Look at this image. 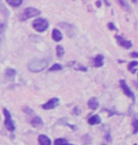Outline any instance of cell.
<instances>
[{
	"label": "cell",
	"mask_w": 138,
	"mask_h": 145,
	"mask_svg": "<svg viewBox=\"0 0 138 145\" xmlns=\"http://www.w3.org/2000/svg\"><path fill=\"white\" fill-rule=\"evenodd\" d=\"M138 65V62L137 61H133V62H131L130 64H129V71H131V72H136V70L134 69V67L135 66H137Z\"/></svg>",
	"instance_id": "obj_17"
},
{
	"label": "cell",
	"mask_w": 138,
	"mask_h": 145,
	"mask_svg": "<svg viewBox=\"0 0 138 145\" xmlns=\"http://www.w3.org/2000/svg\"><path fill=\"white\" fill-rule=\"evenodd\" d=\"M30 123H31V125L34 126V127H39V126H43L44 125V123H43L42 119H41L40 117H34L31 120Z\"/></svg>",
	"instance_id": "obj_13"
},
{
	"label": "cell",
	"mask_w": 138,
	"mask_h": 145,
	"mask_svg": "<svg viewBox=\"0 0 138 145\" xmlns=\"http://www.w3.org/2000/svg\"><path fill=\"white\" fill-rule=\"evenodd\" d=\"M98 106H99V104L98 102V99H96V97L91 98V99L88 101V106H89L91 109L96 110V108H98Z\"/></svg>",
	"instance_id": "obj_11"
},
{
	"label": "cell",
	"mask_w": 138,
	"mask_h": 145,
	"mask_svg": "<svg viewBox=\"0 0 138 145\" xmlns=\"http://www.w3.org/2000/svg\"><path fill=\"white\" fill-rule=\"evenodd\" d=\"M7 3L10 6H11V7L16 8V7H18V6H20L22 4V1L21 0H8Z\"/></svg>",
	"instance_id": "obj_15"
},
{
	"label": "cell",
	"mask_w": 138,
	"mask_h": 145,
	"mask_svg": "<svg viewBox=\"0 0 138 145\" xmlns=\"http://www.w3.org/2000/svg\"><path fill=\"white\" fill-rule=\"evenodd\" d=\"M133 57H138V54L136 53V52H133V54L131 55Z\"/></svg>",
	"instance_id": "obj_23"
},
{
	"label": "cell",
	"mask_w": 138,
	"mask_h": 145,
	"mask_svg": "<svg viewBox=\"0 0 138 145\" xmlns=\"http://www.w3.org/2000/svg\"><path fill=\"white\" fill-rule=\"evenodd\" d=\"M63 69V66L60 65V64H54L52 66L51 68H49V71L50 72H53V71H60Z\"/></svg>",
	"instance_id": "obj_19"
},
{
	"label": "cell",
	"mask_w": 138,
	"mask_h": 145,
	"mask_svg": "<svg viewBox=\"0 0 138 145\" xmlns=\"http://www.w3.org/2000/svg\"><path fill=\"white\" fill-rule=\"evenodd\" d=\"M103 62H104V57L102 56V55H98L95 59H94V65H95V67L96 68H99L101 67L102 65H103Z\"/></svg>",
	"instance_id": "obj_9"
},
{
	"label": "cell",
	"mask_w": 138,
	"mask_h": 145,
	"mask_svg": "<svg viewBox=\"0 0 138 145\" xmlns=\"http://www.w3.org/2000/svg\"><path fill=\"white\" fill-rule=\"evenodd\" d=\"M5 29V24L3 22L0 21V33H2Z\"/></svg>",
	"instance_id": "obj_21"
},
{
	"label": "cell",
	"mask_w": 138,
	"mask_h": 145,
	"mask_svg": "<svg viewBox=\"0 0 138 145\" xmlns=\"http://www.w3.org/2000/svg\"><path fill=\"white\" fill-rule=\"evenodd\" d=\"M52 39H53L55 42H60L63 39V35H61V32L59 29H53L52 31Z\"/></svg>",
	"instance_id": "obj_12"
},
{
	"label": "cell",
	"mask_w": 138,
	"mask_h": 145,
	"mask_svg": "<svg viewBox=\"0 0 138 145\" xmlns=\"http://www.w3.org/2000/svg\"><path fill=\"white\" fill-rule=\"evenodd\" d=\"M100 5H101V3H100V2H96V6H98V7H99Z\"/></svg>",
	"instance_id": "obj_25"
},
{
	"label": "cell",
	"mask_w": 138,
	"mask_h": 145,
	"mask_svg": "<svg viewBox=\"0 0 138 145\" xmlns=\"http://www.w3.org/2000/svg\"><path fill=\"white\" fill-rule=\"evenodd\" d=\"M58 104H59V98L54 97V98H52V99L49 100L48 102H46V104H44V105L42 106V108L44 109H46V110L53 109V108H55L56 106H58Z\"/></svg>",
	"instance_id": "obj_7"
},
{
	"label": "cell",
	"mask_w": 138,
	"mask_h": 145,
	"mask_svg": "<svg viewBox=\"0 0 138 145\" xmlns=\"http://www.w3.org/2000/svg\"><path fill=\"white\" fill-rule=\"evenodd\" d=\"M65 145H73V144H70V143H66Z\"/></svg>",
	"instance_id": "obj_26"
},
{
	"label": "cell",
	"mask_w": 138,
	"mask_h": 145,
	"mask_svg": "<svg viewBox=\"0 0 138 145\" xmlns=\"http://www.w3.org/2000/svg\"><path fill=\"white\" fill-rule=\"evenodd\" d=\"M106 140H109L110 142H111L112 140H111V138H110V135H106Z\"/></svg>",
	"instance_id": "obj_24"
},
{
	"label": "cell",
	"mask_w": 138,
	"mask_h": 145,
	"mask_svg": "<svg viewBox=\"0 0 138 145\" xmlns=\"http://www.w3.org/2000/svg\"><path fill=\"white\" fill-rule=\"evenodd\" d=\"M32 27H33L34 29L38 31V32H44V31L48 27V20H46L44 18H38L33 21Z\"/></svg>",
	"instance_id": "obj_3"
},
{
	"label": "cell",
	"mask_w": 138,
	"mask_h": 145,
	"mask_svg": "<svg viewBox=\"0 0 138 145\" xmlns=\"http://www.w3.org/2000/svg\"><path fill=\"white\" fill-rule=\"evenodd\" d=\"M67 142V140L65 138H57V140H55L54 142V145H65Z\"/></svg>",
	"instance_id": "obj_18"
},
{
	"label": "cell",
	"mask_w": 138,
	"mask_h": 145,
	"mask_svg": "<svg viewBox=\"0 0 138 145\" xmlns=\"http://www.w3.org/2000/svg\"><path fill=\"white\" fill-rule=\"evenodd\" d=\"M56 51H57V56L59 57H61L64 55V49L61 45H57V47H56Z\"/></svg>",
	"instance_id": "obj_16"
},
{
	"label": "cell",
	"mask_w": 138,
	"mask_h": 145,
	"mask_svg": "<svg viewBox=\"0 0 138 145\" xmlns=\"http://www.w3.org/2000/svg\"><path fill=\"white\" fill-rule=\"evenodd\" d=\"M48 65V61L46 59H34L28 62V68L32 72H39L45 70Z\"/></svg>",
	"instance_id": "obj_1"
},
{
	"label": "cell",
	"mask_w": 138,
	"mask_h": 145,
	"mask_svg": "<svg viewBox=\"0 0 138 145\" xmlns=\"http://www.w3.org/2000/svg\"><path fill=\"white\" fill-rule=\"evenodd\" d=\"M38 142H39L40 145H51V140L50 138H48V136L46 135H40L38 137Z\"/></svg>",
	"instance_id": "obj_8"
},
{
	"label": "cell",
	"mask_w": 138,
	"mask_h": 145,
	"mask_svg": "<svg viewBox=\"0 0 138 145\" xmlns=\"http://www.w3.org/2000/svg\"><path fill=\"white\" fill-rule=\"evenodd\" d=\"M6 75H7V77L9 78H13L16 75V71L14 70V69L8 68L7 70H6Z\"/></svg>",
	"instance_id": "obj_14"
},
{
	"label": "cell",
	"mask_w": 138,
	"mask_h": 145,
	"mask_svg": "<svg viewBox=\"0 0 138 145\" xmlns=\"http://www.w3.org/2000/svg\"><path fill=\"white\" fill-rule=\"evenodd\" d=\"M3 112H4V115H5V126L9 131L11 132H13L15 130V125H14L13 121V119H11V115L10 111L8 109L4 108L3 109Z\"/></svg>",
	"instance_id": "obj_4"
},
{
	"label": "cell",
	"mask_w": 138,
	"mask_h": 145,
	"mask_svg": "<svg viewBox=\"0 0 138 145\" xmlns=\"http://www.w3.org/2000/svg\"><path fill=\"white\" fill-rule=\"evenodd\" d=\"M119 82H120V87H121L123 92H124V93L127 95L128 97L131 98V99H133V101L135 100V96H134L133 92L130 89L129 86L127 85V83H126V81L125 80H120Z\"/></svg>",
	"instance_id": "obj_5"
},
{
	"label": "cell",
	"mask_w": 138,
	"mask_h": 145,
	"mask_svg": "<svg viewBox=\"0 0 138 145\" xmlns=\"http://www.w3.org/2000/svg\"><path fill=\"white\" fill-rule=\"evenodd\" d=\"M40 14H41V10H37V8H35L29 7V8H25L23 13L20 15V20H21V21H26V20L32 18V17H35L37 15H40Z\"/></svg>",
	"instance_id": "obj_2"
},
{
	"label": "cell",
	"mask_w": 138,
	"mask_h": 145,
	"mask_svg": "<svg viewBox=\"0 0 138 145\" xmlns=\"http://www.w3.org/2000/svg\"><path fill=\"white\" fill-rule=\"evenodd\" d=\"M108 27H109L111 30H116V27H114L113 23H109V24H108Z\"/></svg>",
	"instance_id": "obj_22"
},
{
	"label": "cell",
	"mask_w": 138,
	"mask_h": 145,
	"mask_svg": "<svg viewBox=\"0 0 138 145\" xmlns=\"http://www.w3.org/2000/svg\"><path fill=\"white\" fill-rule=\"evenodd\" d=\"M137 120L136 119H134L133 120V127H134V130H133V133L134 134H136L137 133V131H138V125H137Z\"/></svg>",
	"instance_id": "obj_20"
},
{
	"label": "cell",
	"mask_w": 138,
	"mask_h": 145,
	"mask_svg": "<svg viewBox=\"0 0 138 145\" xmlns=\"http://www.w3.org/2000/svg\"><path fill=\"white\" fill-rule=\"evenodd\" d=\"M117 40V43L121 46V47H124L126 49H129V48H131V46H133V43H131V40H125L124 38L121 37V36H119V35H116V37H114Z\"/></svg>",
	"instance_id": "obj_6"
},
{
	"label": "cell",
	"mask_w": 138,
	"mask_h": 145,
	"mask_svg": "<svg viewBox=\"0 0 138 145\" xmlns=\"http://www.w3.org/2000/svg\"><path fill=\"white\" fill-rule=\"evenodd\" d=\"M100 123H101V119L98 115H94L92 117H90L89 120H88V123L90 125H96V124H99Z\"/></svg>",
	"instance_id": "obj_10"
}]
</instances>
